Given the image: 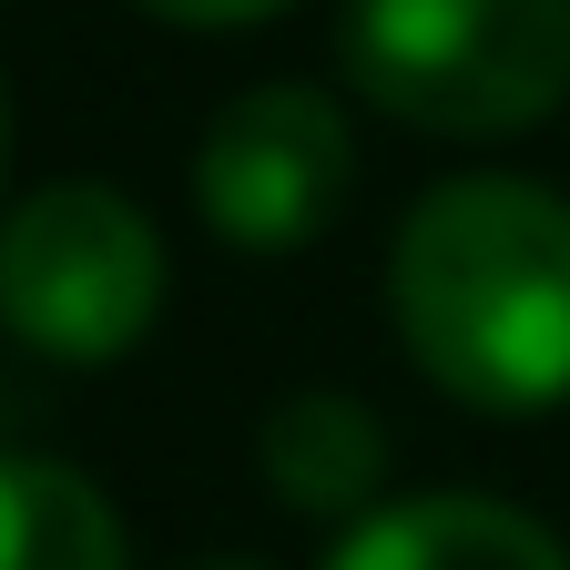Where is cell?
Instances as JSON below:
<instances>
[{"instance_id":"6da1fadb","label":"cell","mask_w":570,"mask_h":570,"mask_svg":"<svg viewBox=\"0 0 570 570\" xmlns=\"http://www.w3.org/2000/svg\"><path fill=\"white\" fill-rule=\"evenodd\" d=\"M397 356L469 417L570 407V194L530 174H449L387 245Z\"/></svg>"},{"instance_id":"7a4b0ae2","label":"cell","mask_w":570,"mask_h":570,"mask_svg":"<svg viewBox=\"0 0 570 570\" xmlns=\"http://www.w3.org/2000/svg\"><path fill=\"white\" fill-rule=\"evenodd\" d=\"M346 92L439 142L540 132L570 102V0H346Z\"/></svg>"},{"instance_id":"3957f363","label":"cell","mask_w":570,"mask_h":570,"mask_svg":"<svg viewBox=\"0 0 570 570\" xmlns=\"http://www.w3.org/2000/svg\"><path fill=\"white\" fill-rule=\"evenodd\" d=\"M174 265L122 184H41L0 214V336L51 367H112L164 326Z\"/></svg>"},{"instance_id":"277c9868","label":"cell","mask_w":570,"mask_h":570,"mask_svg":"<svg viewBox=\"0 0 570 570\" xmlns=\"http://www.w3.org/2000/svg\"><path fill=\"white\" fill-rule=\"evenodd\" d=\"M356 184V132L316 82H255L194 142V214L235 255H306Z\"/></svg>"},{"instance_id":"5b68a950","label":"cell","mask_w":570,"mask_h":570,"mask_svg":"<svg viewBox=\"0 0 570 570\" xmlns=\"http://www.w3.org/2000/svg\"><path fill=\"white\" fill-rule=\"evenodd\" d=\"M326 570H570V550L550 520L510 510L489 489H417V499L367 510Z\"/></svg>"},{"instance_id":"8992f818","label":"cell","mask_w":570,"mask_h":570,"mask_svg":"<svg viewBox=\"0 0 570 570\" xmlns=\"http://www.w3.org/2000/svg\"><path fill=\"white\" fill-rule=\"evenodd\" d=\"M255 469L296 520H367L387 510V428L356 387H285L255 428Z\"/></svg>"},{"instance_id":"52a82bcc","label":"cell","mask_w":570,"mask_h":570,"mask_svg":"<svg viewBox=\"0 0 570 570\" xmlns=\"http://www.w3.org/2000/svg\"><path fill=\"white\" fill-rule=\"evenodd\" d=\"M0 570H132L102 479H82L71 459L0 449Z\"/></svg>"},{"instance_id":"ba28073f","label":"cell","mask_w":570,"mask_h":570,"mask_svg":"<svg viewBox=\"0 0 570 570\" xmlns=\"http://www.w3.org/2000/svg\"><path fill=\"white\" fill-rule=\"evenodd\" d=\"M142 21H174V31H245V21H275L296 0H132Z\"/></svg>"},{"instance_id":"9c48e42d","label":"cell","mask_w":570,"mask_h":570,"mask_svg":"<svg viewBox=\"0 0 570 570\" xmlns=\"http://www.w3.org/2000/svg\"><path fill=\"white\" fill-rule=\"evenodd\" d=\"M0 184H11V102H0ZM0 214H11V204H0Z\"/></svg>"},{"instance_id":"30bf717a","label":"cell","mask_w":570,"mask_h":570,"mask_svg":"<svg viewBox=\"0 0 570 570\" xmlns=\"http://www.w3.org/2000/svg\"><path fill=\"white\" fill-rule=\"evenodd\" d=\"M194 570H265V560H194Z\"/></svg>"}]
</instances>
